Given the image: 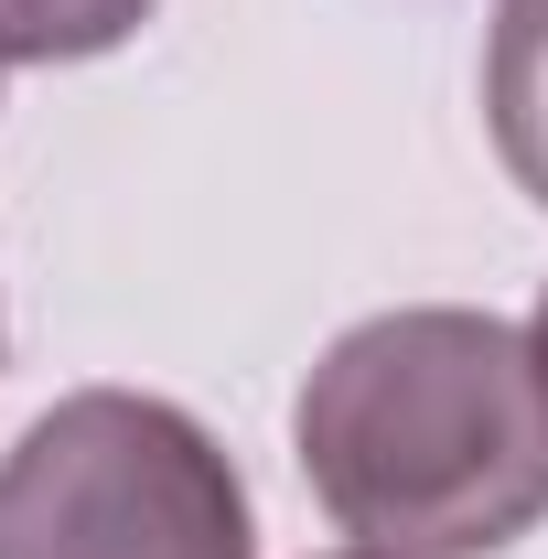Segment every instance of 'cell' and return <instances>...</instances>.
Wrapping results in <instances>:
<instances>
[{"label": "cell", "mask_w": 548, "mask_h": 559, "mask_svg": "<svg viewBox=\"0 0 548 559\" xmlns=\"http://www.w3.org/2000/svg\"><path fill=\"white\" fill-rule=\"evenodd\" d=\"M301 485L377 559H484L548 516L538 345L463 301L344 323L301 377Z\"/></svg>", "instance_id": "1"}, {"label": "cell", "mask_w": 548, "mask_h": 559, "mask_svg": "<svg viewBox=\"0 0 548 559\" xmlns=\"http://www.w3.org/2000/svg\"><path fill=\"white\" fill-rule=\"evenodd\" d=\"M0 559H259V527L194 409L75 388L0 452Z\"/></svg>", "instance_id": "2"}, {"label": "cell", "mask_w": 548, "mask_h": 559, "mask_svg": "<svg viewBox=\"0 0 548 559\" xmlns=\"http://www.w3.org/2000/svg\"><path fill=\"white\" fill-rule=\"evenodd\" d=\"M484 130L505 151L516 194L548 205V0H505L484 44Z\"/></svg>", "instance_id": "3"}, {"label": "cell", "mask_w": 548, "mask_h": 559, "mask_svg": "<svg viewBox=\"0 0 548 559\" xmlns=\"http://www.w3.org/2000/svg\"><path fill=\"white\" fill-rule=\"evenodd\" d=\"M162 0H0V55L11 66H86L119 55Z\"/></svg>", "instance_id": "4"}, {"label": "cell", "mask_w": 548, "mask_h": 559, "mask_svg": "<svg viewBox=\"0 0 548 559\" xmlns=\"http://www.w3.org/2000/svg\"><path fill=\"white\" fill-rule=\"evenodd\" d=\"M527 345H538V377H548V290H538V323H527Z\"/></svg>", "instance_id": "5"}, {"label": "cell", "mask_w": 548, "mask_h": 559, "mask_svg": "<svg viewBox=\"0 0 548 559\" xmlns=\"http://www.w3.org/2000/svg\"><path fill=\"white\" fill-rule=\"evenodd\" d=\"M344 559H377V549H344Z\"/></svg>", "instance_id": "6"}, {"label": "cell", "mask_w": 548, "mask_h": 559, "mask_svg": "<svg viewBox=\"0 0 548 559\" xmlns=\"http://www.w3.org/2000/svg\"><path fill=\"white\" fill-rule=\"evenodd\" d=\"M0 75H11V55H0Z\"/></svg>", "instance_id": "7"}]
</instances>
